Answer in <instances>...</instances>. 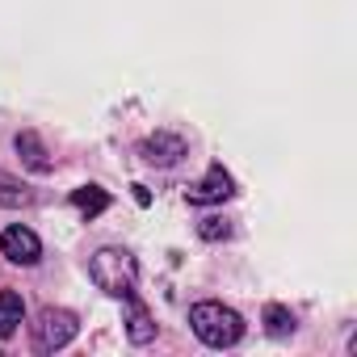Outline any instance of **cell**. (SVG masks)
I'll list each match as a JSON object with an SVG mask.
<instances>
[{
    "mask_svg": "<svg viewBox=\"0 0 357 357\" xmlns=\"http://www.w3.org/2000/svg\"><path fill=\"white\" fill-rule=\"evenodd\" d=\"M89 278L97 290L114 294V298H135V282H139V265L126 248H97L89 261Z\"/></svg>",
    "mask_w": 357,
    "mask_h": 357,
    "instance_id": "6da1fadb",
    "label": "cell"
},
{
    "mask_svg": "<svg viewBox=\"0 0 357 357\" xmlns=\"http://www.w3.org/2000/svg\"><path fill=\"white\" fill-rule=\"evenodd\" d=\"M190 324H194L198 340L211 344V349H231V344L244 336L240 311H231V307H223V303H194V307H190Z\"/></svg>",
    "mask_w": 357,
    "mask_h": 357,
    "instance_id": "7a4b0ae2",
    "label": "cell"
},
{
    "mask_svg": "<svg viewBox=\"0 0 357 357\" xmlns=\"http://www.w3.org/2000/svg\"><path fill=\"white\" fill-rule=\"evenodd\" d=\"M76 332H80V319H76L72 311H63V307H43L38 319H34V349H38V353H55V349L72 344Z\"/></svg>",
    "mask_w": 357,
    "mask_h": 357,
    "instance_id": "3957f363",
    "label": "cell"
},
{
    "mask_svg": "<svg viewBox=\"0 0 357 357\" xmlns=\"http://www.w3.org/2000/svg\"><path fill=\"white\" fill-rule=\"evenodd\" d=\"M231 194H236V185H231V172L223 164H211V172L202 176V181L185 190V198L194 206H215V202H227Z\"/></svg>",
    "mask_w": 357,
    "mask_h": 357,
    "instance_id": "277c9868",
    "label": "cell"
},
{
    "mask_svg": "<svg viewBox=\"0 0 357 357\" xmlns=\"http://www.w3.org/2000/svg\"><path fill=\"white\" fill-rule=\"evenodd\" d=\"M0 252H5L13 265H34L38 257H43V240L30 231V227H5L0 231Z\"/></svg>",
    "mask_w": 357,
    "mask_h": 357,
    "instance_id": "5b68a950",
    "label": "cell"
},
{
    "mask_svg": "<svg viewBox=\"0 0 357 357\" xmlns=\"http://www.w3.org/2000/svg\"><path fill=\"white\" fill-rule=\"evenodd\" d=\"M181 155H185V139H181V135L160 130V135H151V139L143 143V160H147V164H160V168H172Z\"/></svg>",
    "mask_w": 357,
    "mask_h": 357,
    "instance_id": "8992f818",
    "label": "cell"
},
{
    "mask_svg": "<svg viewBox=\"0 0 357 357\" xmlns=\"http://www.w3.org/2000/svg\"><path fill=\"white\" fill-rule=\"evenodd\" d=\"M26 319V303L17 290H0V340H9Z\"/></svg>",
    "mask_w": 357,
    "mask_h": 357,
    "instance_id": "52a82bcc",
    "label": "cell"
},
{
    "mask_svg": "<svg viewBox=\"0 0 357 357\" xmlns=\"http://www.w3.org/2000/svg\"><path fill=\"white\" fill-rule=\"evenodd\" d=\"M72 206H76L84 219H97L101 211H109V194H105L101 185H80V190H72Z\"/></svg>",
    "mask_w": 357,
    "mask_h": 357,
    "instance_id": "ba28073f",
    "label": "cell"
},
{
    "mask_svg": "<svg viewBox=\"0 0 357 357\" xmlns=\"http://www.w3.org/2000/svg\"><path fill=\"white\" fill-rule=\"evenodd\" d=\"M126 336H130L135 344H147V340L155 336V324H151L147 307H143V303H135V298H130V315H126Z\"/></svg>",
    "mask_w": 357,
    "mask_h": 357,
    "instance_id": "9c48e42d",
    "label": "cell"
},
{
    "mask_svg": "<svg viewBox=\"0 0 357 357\" xmlns=\"http://www.w3.org/2000/svg\"><path fill=\"white\" fill-rule=\"evenodd\" d=\"M17 151H22V160L34 168V172H51V160H47V147L38 143V135L34 130H26V135H17Z\"/></svg>",
    "mask_w": 357,
    "mask_h": 357,
    "instance_id": "30bf717a",
    "label": "cell"
},
{
    "mask_svg": "<svg viewBox=\"0 0 357 357\" xmlns=\"http://www.w3.org/2000/svg\"><path fill=\"white\" fill-rule=\"evenodd\" d=\"M0 206H30V190L5 168H0Z\"/></svg>",
    "mask_w": 357,
    "mask_h": 357,
    "instance_id": "8fae6325",
    "label": "cell"
},
{
    "mask_svg": "<svg viewBox=\"0 0 357 357\" xmlns=\"http://www.w3.org/2000/svg\"><path fill=\"white\" fill-rule=\"evenodd\" d=\"M265 332H269V336H290V332H294V315H290V307L269 303V307H265Z\"/></svg>",
    "mask_w": 357,
    "mask_h": 357,
    "instance_id": "7c38bea8",
    "label": "cell"
},
{
    "mask_svg": "<svg viewBox=\"0 0 357 357\" xmlns=\"http://www.w3.org/2000/svg\"><path fill=\"white\" fill-rule=\"evenodd\" d=\"M198 236H202V240H211V244H215V240H227V236H231V223H227V219H219V215H206V219L198 223Z\"/></svg>",
    "mask_w": 357,
    "mask_h": 357,
    "instance_id": "4fadbf2b",
    "label": "cell"
}]
</instances>
